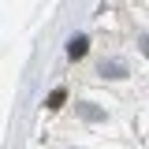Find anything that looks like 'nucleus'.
Instances as JSON below:
<instances>
[{
	"mask_svg": "<svg viewBox=\"0 0 149 149\" xmlns=\"http://www.w3.org/2000/svg\"><path fill=\"white\" fill-rule=\"evenodd\" d=\"M86 49H90V41H86V37H71L67 56H71V60H82V56H86Z\"/></svg>",
	"mask_w": 149,
	"mask_h": 149,
	"instance_id": "obj_1",
	"label": "nucleus"
},
{
	"mask_svg": "<svg viewBox=\"0 0 149 149\" xmlns=\"http://www.w3.org/2000/svg\"><path fill=\"white\" fill-rule=\"evenodd\" d=\"M63 101H67V93H63V90H52V93H49V108H60Z\"/></svg>",
	"mask_w": 149,
	"mask_h": 149,
	"instance_id": "obj_3",
	"label": "nucleus"
},
{
	"mask_svg": "<svg viewBox=\"0 0 149 149\" xmlns=\"http://www.w3.org/2000/svg\"><path fill=\"white\" fill-rule=\"evenodd\" d=\"M101 74H108V78H123L127 67H123L119 60H108V63H101Z\"/></svg>",
	"mask_w": 149,
	"mask_h": 149,
	"instance_id": "obj_2",
	"label": "nucleus"
},
{
	"mask_svg": "<svg viewBox=\"0 0 149 149\" xmlns=\"http://www.w3.org/2000/svg\"><path fill=\"white\" fill-rule=\"evenodd\" d=\"M142 52H146V56H149V37H142Z\"/></svg>",
	"mask_w": 149,
	"mask_h": 149,
	"instance_id": "obj_4",
	"label": "nucleus"
}]
</instances>
